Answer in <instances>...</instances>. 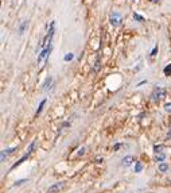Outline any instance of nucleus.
I'll return each mask as SVG.
<instances>
[{
    "mask_svg": "<svg viewBox=\"0 0 171 193\" xmlns=\"http://www.w3.org/2000/svg\"><path fill=\"white\" fill-rule=\"evenodd\" d=\"M121 20H123V18H121V14L116 12V11H113V12L111 14V24L114 26V27H119V26L121 24Z\"/></svg>",
    "mask_w": 171,
    "mask_h": 193,
    "instance_id": "obj_1",
    "label": "nucleus"
},
{
    "mask_svg": "<svg viewBox=\"0 0 171 193\" xmlns=\"http://www.w3.org/2000/svg\"><path fill=\"white\" fill-rule=\"evenodd\" d=\"M34 147H35V140H34V142H32V143H31V145H30V147H29V151L26 153V154H24V155H23L22 158H20V159H19V161L16 162V163H15V165H12V168H11V169H15V168H16V166H19V165H20V163H23V162H24V161H26V159H27V158H29V157H30V154H31V153H32V150H34Z\"/></svg>",
    "mask_w": 171,
    "mask_h": 193,
    "instance_id": "obj_2",
    "label": "nucleus"
},
{
    "mask_svg": "<svg viewBox=\"0 0 171 193\" xmlns=\"http://www.w3.org/2000/svg\"><path fill=\"white\" fill-rule=\"evenodd\" d=\"M166 96V91L163 88H156L155 92L152 93V100L154 102H159V100H162V99Z\"/></svg>",
    "mask_w": 171,
    "mask_h": 193,
    "instance_id": "obj_3",
    "label": "nucleus"
},
{
    "mask_svg": "<svg viewBox=\"0 0 171 193\" xmlns=\"http://www.w3.org/2000/svg\"><path fill=\"white\" fill-rule=\"evenodd\" d=\"M65 187V182H58V184H54L53 187L49 188L47 193H55V192H59L62 188Z\"/></svg>",
    "mask_w": 171,
    "mask_h": 193,
    "instance_id": "obj_4",
    "label": "nucleus"
},
{
    "mask_svg": "<svg viewBox=\"0 0 171 193\" xmlns=\"http://www.w3.org/2000/svg\"><path fill=\"white\" fill-rule=\"evenodd\" d=\"M50 49H51V48H50V46H49L47 49H44V50L42 51V53H41V55H39V57H38V62H42V61H43L44 58L47 57V55H49V53H50Z\"/></svg>",
    "mask_w": 171,
    "mask_h": 193,
    "instance_id": "obj_5",
    "label": "nucleus"
},
{
    "mask_svg": "<svg viewBox=\"0 0 171 193\" xmlns=\"http://www.w3.org/2000/svg\"><path fill=\"white\" fill-rule=\"evenodd\" d=\"M133 161V157L132 155H128V157H125V158H123V161H121V163L124 165V166H130L131 163H132Z\"/></svg>",
    "mask_w": 171,
    "mask_h": 193,
    "instance_id": "obj_6",
    "label": "nucleus"
},
{
    "mask_svg": "<svg viewBox=\"0 0 171 193\" xmlns=\"http://www.w3.org/2000/svg\"><path fill=\"white\" fill-rule=\"evenodd\" d=\"M14 150H15V147H12V149H7V150H3L1 151V161H4V158H6L7 155L10 154V153H12Z\"/></svg>",
    "mask_w": 171,
    "mask_h": 193,
    "instance_id": "obj_7",
    "label": "nucleus"
},
{
    "mask_svg": "<svg viewBox=\"0 0 171 193\" xmlns=\"http://www.w3.org/2000/svg\"><path fill=\"white\" fill-rule=\"evenodd\" d=\"M165 158H166V155L163 154V153H156V154H155V159L158 162H163V161H165Z\"/></svg>",
    "mask_w": 171,
    "mask_h": 193,
    "instance_id": "obj_8",
    "label": "nucleus"
},
{
    "mask_svg": "<svg viewBox=\"0 0 171 193\" xmlns=\"http://www.w3.org/2000/svg\"><path fill=\"white\" fill-rule=\"evenodd\" d=\"M44 104H46V99H44V100H42V102H41V104H39L38 109H36V114H35V116H38V115H39V114H41V112H42V109H43Z\"/></svg>",
    "mask_w": 171,
    "mask_h": 193,
    "instance_id": "obj_9",
    "label": "nucleus"
},
{
    "mask_svg": "<svg viewBox=\"0 0 171 193\" xmlns=\"http://www.w3.org/2000/svg\"><path fill=\"white\" fill-rule=\"evenodd\" d=\"M133 19L137 20V22H144V18H143V16H140L139 14H133Z\"/></svg>",
    "mask_w": 171,
    "mask_h": 193,
    "instance_id": "obj_10",
    "label": "nucleus"
},
{
    "mask_svg": "<svg viewBox=\"0 0 171 193\" xmlns=\"http://www.w3.org/2000/svg\"><path fill=\"white\" fill-rule=\"evenodd\" d=\"M50 84H51V78L49 77V78L46 80V81H44V84H43V91H46V89H47L49 86H50Z\"/></svg>",
    "mask_w": 171,
    "mask_h": 193,
    "instance_id": "obj_11",
    "label": "nucleus"
},
{
    "mask_svg": "<svg viewBox=\"0 0 171 193\" xmlns=\"http://www.w3.org/2000/svg\"><path fill=\"white\" fill-rule=\"evenodd\" d=\"M159 170L160 171H167V165H166L165 162H160V165H159Z\"/></svg>",
    "mask_w": 171,
    "mask_h": 193,
    "instance_id": "obj_12",
    "label": "nucleus"
},
{
    "mask_svg": "<svg viewBox=\"0 0 171 193\" xmlns=\"http://www.w3.org/2000/svg\"><path fill=\"white\" fill-rule=\"evenodd\" d=\"M142 169H143L142 163H140V162H137L136 166H135V171H137V173H139V171H142Z\"/></svg>",
    "mask_w": 171,
    "mask_h": 193,
    "instance_id": "obj_13",
    "label": "nucleus"
},
{
    "mask_svg": "<svg viewBox=\"0 0 171 193\" xmlns=\"http://www.w3.org/2000/svg\"><path fill=\"white\" fill-rule=\"evenodd\" d=\"M65 61H70V60H73V54L72 53H67L66 55H65V58H64Z\"/></svg>",
    "mask_w": 171,
    "mask_h": 193,
    "instance_id": "obj_14",
    "label": "nucleus"
},
{
    "mask_svg": "<svg viewBox=\"0 0 171 193\" xmlns=\"http://www.w3.org/2000/svg\"><path fill=\"white\" fill-rule=\"evenodd\" d=\"M26 26H27V22H23V24H22V26H20V27H19V32H20V34H22V32L24 31Z\"/></svg>",
    "mask_w": 171,
    "mask_h": 193,
    "instance_id": "obj_15",
    "label": "nucleus"
},
{
    "mask_svg": "<svg viewBox=\"0 0 171 193\" xmlns=\"http://www.w3.org/2000/svg\"><path fill=\"white\" fill-rule=\"evenodd\" d=\"M165 109H166L167 112H170V114H171V103H167V104L165 105Z\"/></svg>",
    "mask_w": 171,
    "mask_h": 193,
    "instance_id": "obj_16",
    "label": "nucleus"
},
{
    "mask_svg": "<svg viewBox=\"0 0 171 193\" xmlns=\"http://www.w3.org/2000/svg\"><path fill=\"white\" fill-rule=\"evenodd\" d=\"M160 150H163V146L159 145V146H155V153H162Z\"/></svg>",
    "mask_w": 171,
    "mask_h": 193,
    "instance_id": "obj_17",
    "label": "nucleus"
},
{
    "mask_svg": "<svg viewBox=\"0 0 171 193\" xmlns=\"http://www.w3.org/2000/svg\"><path fill=\"white\" fill-rule=\"evenodd\" d=\"M156 53H158V46H155V48H154V50H152V53H151V57H155Z\"/></svg>",
    "mask_w": 171,
    "mask_h": 193,
    "instance_id": "obj_18",
    "label": "nucleus"
},
{
    "mask_svg": "<svg viewBox=\"0 0 171 193\" xmlns=\"http://www.w3.org/2000/svg\"><path fill=\"white\" fill-rule=\"evenodd\" d=\"M165 73H166V74H170V73H171V65L168 68H165Z\"/></svg>",
    "mask_w": 171,
    "mask_h": 193,
    "instance_id": "obj_19",
    "label": "nucleus"
},
{
    "mask_svg": "<svg viewBox=\"0 0 171 193\" xmlns=\"http://www.w3.org/2000/svg\"><path fill=\"white\" fill-rule=\"evenodd\" d=\"M98 69H100V61H97V62H96V66H94V70H96V72H97Z\"/></svg>",
    "mask_w": 171,
    "mask_h": 193,
    "instance_id": "obj_20",
    "label": "nucleus"
},
{
    "mask_svg": "<svg viewBox=\"0 0 171 193\" xmlns=\"http://www.w3.org/2000/svg\"><path fill=\"white\" fill-rule=\"evenodd\" d=\"M26 181H27V180H20V181H16V182H15V185H22V184H23V182H26Z\"/></svg>",
    "mask_w": 171,
    "mask_h": 193,
    "instance_id": "obj_21",
    "label": "nucleus"
},
{
    "mask_svg": "<svg viewBox=\"0 0 171 193\" xmlns=\"http://www.w3.org/2000/svg\"><path fill=\"white\" fill-rule=\"evenodd\" d=\"M84 154V149H81L79 150V153H78V155H82Z\"/></svg>",
    "mask_w": 171,
    "mask_h": 193,
    "instance_id": "obj_22",
    "label": "nucleus"
},
{
    "mask_svg": "<svg viewBox=\"0 0 171 193\" xmlns=\"http://www.w3.org/2000/svg\"><path fill=\"white\" fill-rule=\"evenodd\" d=\"M167 138H168V139H171V130H170V133H168V135H167Z\"/></svg>",
    "mask_w": 171,
    "mask_h": 193,
    "instance_id": "obj_23",
    "label": "nucleus"
}]
</instances>
